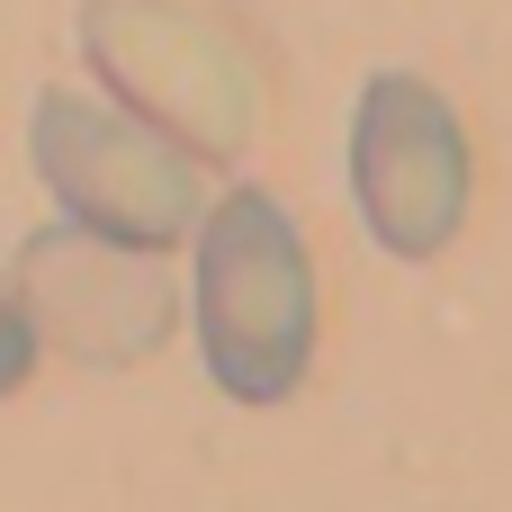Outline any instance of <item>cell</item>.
<instances>
[{
    "label": "cell",
    "instance_id": "obj_1",
    "mask_svg": "<svg viewBox=\"0 0 512 512\" xmlns=\"http://www.w3.org/2000/svg\"><path fill=\"white\" fill-rule=\"evenodd\" d=\"M324 297L297 216L270 189H225L198 225V360L234 405H288L315 369Z\"/></svg>",
    "mask_w": 512,
    "mask_h": 512
},
{
    "label": "cell",
    "instance_id": "obj_2",
    "mask_svg": "<svg viewBox=\"0 0 512 512\" xmlns=\"http://www.w3.org/2000/svg\"><path fill=\"white\" fill-rule=\"evenodd\" d=\"M81 54L135 117L180 135L198 162L252 153L270 81H261V54L216 9H198V0H81Z\"/></svg>",
    "mask_w": 512,
    "mask_h": 512
},
{
    "label": "cell",
    "instance_id": "obj_3",
    "mask_svg": "<svg viewBox=\"0 0 512 512\" xmlns=\"http://www.w3.org/2000/svg\"><path fill=\"white\" fill-rule=\"evenodd\" d=\"M27 153H36V180L54 189L63 225H90V234L135 243V252L198 243V225L216 207L198 180V153L180 135H162L153 117H135L126 99H90L63 81L36 90Z\"/></svg>",
    "mask_w": 512,
    "mask_h": 512
},
{
    "label": "cell",
    "instance_id": "obj_4",
    "mask_svg": "<svg viewBox=\"0 0 512 512\" xmlns=\"http://www.w3.org/2000/svg\"><path fill=\"white\" fill-rule=\"evenodd\" d=\"M171 324H180V288H171L162 252L108 243L90 225H45L18 243V270H9L18 378L36 351H63L81 369H135L171 342Z\"/></svg>",
    "mask_w": 512,
    "mask_h": 512
},
{
    "label": "cell",
    "instance_id": "obj_5",
    "mask_svg": "<svg viewBox=\"0 0 512 512\" xmlns=\"http://www.w3.org/2000/svg\"><path fill=\"white\" fill-rule=\"evenodd\" d=\"M351 198L378 252L441 261L477 198V153L459 108L423 72H369L351 108Z\"/></svg>",
    "mask_w": 512,
    "mask_h": 512
}]
</instances>
